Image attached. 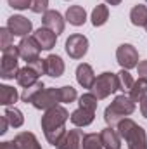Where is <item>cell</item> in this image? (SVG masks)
<instances>
[{
  "label": "cell",
  "instance_id": "obj_1",
  "mask_svg": "<svg viewBox=\"0 0 147 149\" xmlns=\"http://www.w3.org/2000/svg\"><path fill=\"white\" fill-rule=\"evenodd\" d=\"M116 130L121 135V139L126 142L128 149H147L146 130L133 120H130V118L121 120L116 125Z\"/></svg>",
  "mask_w": 147,
  "mask_h": 149
},
{
  "label": "cell",
  "instance_id": "obj_2",
  "mask_svg": "<svg viewBox=\"0 0 147 149\" xmlns=\"http://www.w3.org/2000/svg\"><path fill=\"white\" fill-rule=\"evenodd\" d=\"M133 111H135V102L130 99V95L121 94V95L114 97V101L111 102V106L106 108L104 120H106L107 127H114L121 120H125L126 116H130Z\"/></svg>",
  "mask_w": 147,
  "mask_h": 149
},
{
  "label": "cell",
  "instance_id": "obj_3",
  "mask_svg": "<svg viewBox=\"0 0 147 149\" xmlns=\"http://www.w3.org/2000/svg\"><path fill=\"white\" fill-rule=\"evenodd\" d=\"M71 116H69L68 109L62 108V106H55V108L47 109L45 114L42 116V130H43V134H50V132L64 128V125H66V121Z\"/></svg>",
  "mask_w": 147,
  "mask_h": 149
},
{
  "label": "cell",
  "instance_id": "obj_4",
  "mask_svg": "<svg viewBox=\"0 0 147 149\" xmlns=\"http://www.w3.org/2000/svg\"><path fill=\"white\" fill-rule=\"evenodd\" d=\"M116 90H119V87H118V76H116V73H109V71L99 74L95 78L94 87H92V94L99 101L109 97L111 94H114Z\"/></svg>",
  "mask_w": 147,
  "mask_h": 149
},
{
  "label": "cell",
  "instance_id": "obj_5",
  "mask_svg": "<svg viewBox=\"0 0 147 149\" xmlns=\"http://www.w3.org/2000/svg\"><path fill=\"white\" fill-rule=\"evenodd\" d=\"M19 49L17 45L9 47L7 50H2V68H0V76L3 80H12L17 76V63H19Z\"/></svg>",
  "mask_w": 147,
  "mask_h": 149
},
{
  "label": "cell",
  "instance_id": "obj_6",
  "mask_svg": "<svg viewBox=\"0 0 147 149\" xmlns=\"http://www.w3.org/2000/svg\"><path fill=\"white\" fill-rule=\"evenodd\" d=\"M116 59L123 70H132L139 66V52L132 43H121L116 50Z\"/></svg>",
  "mask_w": 147,
  "mask_h": 149
},
{
  "label": "cell",
  "instance_id": "obj_7",
  "mask_svg": "<svg viewBox=\"0 0 147 149\" xmlns=\"http://www.w3.org/2000/svg\"><path fill=\"white\" fill-rule=\"evenodd\" d=\"M59 102H61V90L55 88V87H52V88H43L37 97H35V101H33L31 104H33L37 109L47 111V109H50V108L59 106Z\"/></svg>",
  "mask_w": 147,
  "mask_h": 149
},
{
  "label": "cell",
  "instance_id": "obj_8",
  "mask_svg": "<svg viewBox=\"0 0 147 149\" xmlns=\"http://www.w3.org/2000/svg\"><path fill=\"white\" fill-rule=\"evenodd\" d=\"M88 50V38L85 35L74 33L66 40V52L71 59H81Z\"/></svg>",
  "mask_w": 147,
  "mask_h": 149
},
{
  "label": "cell",
  "instance_id": "obj_9",
  "mask_svg": "<svg viewBox=\"0 0 147 149\" xmlns=\"http://www.w3.org/2000/svg\"><path fill=\"white\" fill-rule=\"evenodd\" d=\"M17 49H19L21 59H24L26 64L31 63V61H35V59H38L40 57V50H42V47H40V43L37 42L35 37L21 38V42L17 43Z\"/></svg>",
  "mask_w": 147,
  "mask_h": 149
},
{
  "label": "cell",
  "instance_id": "obj_10",
  "mask_svg": "<svg viewBox=\"0 0 147 149\" xmlns=\"http://www.w3.org/2000/svg\"><path fill=\"white\" fill-rule=\"evenodd\" d=\"M7 28L12 31L14 37L24 38V37H28V33H31L33 24H31V21H30L28 17L16 14V16H10V17L7 19Z\"/></svg>",
  "mask_w": 147,
  "mask_h": 149
},
{
  "label": "cell",
  "instance_id": "obj_11",
  "mask_svg": "<svg viewBox=\"0 0 147 149\" xmlns=\"http://www.w3.org/2000/svg\"><path fill=\"white\" fill-rule=\"evenodd\" d=\"M83 137L85 134L78 128L66 132V135L61 139V142L55 146L57 149H83Z\"/></svg>",
  "mask_w": 147,
  "mask_h": 149
},
{
  "label": "cell",
  "instance_id": "obj_12",
  "mask_svg": "<svg viewBox=\"0 0 147 149\" xmlns=\"http://www.w3.org/2000/svg\"><path fill=\"white\" fill-rule=\"evenodd\" d=\"M42 23H43L45 28L52 30L57 37L64 31V17H62L61 12H57V10H47V12H43Z\"/></svg>",
  "mask_w": 147,
  "mask_h": 149
},
{
  "label": "cell",
  "instance_id": "obj_13",
  "mask_svg": "<svg viewBox=\"0 0 147 149\" xmlns=\"http://www.w3.org/2000/svg\"><path fill=\"white\" fill-rule=\"evenodd\" d=\"M64 70H66V66H64V61L61 56L50 54L45 57V74H49L52 78H59L64 74Z\"/></svg>",
  "mask_w": 147,
  "mask_h": 149
},
{
  "label": "cell",
  "instance_id": "obj_14",
  "mask_svg": "<svg viewBox=\"0 0 147 149\" xmlns=\"http://www.w3.org/2000/svg\"><path fill=\"white\" fill-rule=\"evenodd\" d=\"M76 81H78L83 88H90V90H92V87H94V83H95V73H94V70H92L90 64L81 63V64L76 68Z\"/></svg>",
  "mask_w": 147,
  "mask_h": 149
},
{
  "label": "cell",
  "instance_id": "obj_15",
  "mask_svg": "<svg viewBox=\"0 0 147 149\" xmlns=\"http://www.w3.org/2000/svg\"><path fill=\"white\" fill-rule=\"evenodd\" d=\"M33 37L37 38V42L40 43V47H42V50H50L54 45H55V42H57V35L52 31V30H49V28H38L37 31L33 33Z\"/></svg>",
  "mask_w": 147,
  "mask_h": 149
},
{
  "label": "cell",
  "instance_id": "obj_16",
  "mask_svg": "<svg viewBox=\"0 0 147 149\" xmlns=\"http://www.w3.org/2000/svg\"><path fill=\"white\" fill-rule=\"evenodd\" d=\"M101 139H102L104 149H121V135L114 127H106L101 132Z\"/></svg>",
  "mask_w": 147,
  "mask_h": 149
},
{
  "label": "cell",
  "instance_id": "obj_17",
  "mask_svg": "<svg viewBox=\"0 0 147 149\" xmlns=\"http://www.w3.org/2000/svg\"><path fill=\"white\" fill-rule=\"evenodd\" d=\"M38 76L40 74L30 66V64H26L24 68H21L19 71H17V76H16V80H17V83L23 87V88H28V87H31V85H35L38 81Z\"/></svg>",
  "mask_w": 147,
  "mask_h": 149
},
{
  "label": "cell",
  "instance_id": "obj_18",
  "mask_svg": "<svg viewBox=\"0 0 147 149\" xmlns=\"http://www.w3.org/2000/svg\"><path fill=\"white\" fill-rule=\"evenodd\" d=\"M14 142L17 144L19 149H42V146L38 144V139L31 132H19L14 137Z\"/></svg>",
  "mask_w": 147,
  "mask_h": 149
},
{
  "label": "cell",
  "instance_id": "obj_19",
  "mask_svg": "<svg viewBox=\"0 0 147 149\" xmlns=\"http://www.w3.org/2000/svg\"><path fill=\"white\" fill-rule=\"evenodd\" d=\"M95 118V113L88 111V109H83V108H78L76 111L71 113V123L74 127H88Z\"/></svg>",
  "mask_w": 147,
  "mask_h": 149
},
{
  "label": "cell",
  "instance_id": "obj_20",
  "mask_svg": "<svg viewBox=\"0 0 147 149\" xmlns=\"http://www.w3.org/2000/svg\"><path fill=\"white\" fill-rule=\"evenodd\" d=\"M66 21H69V24L73 26H81L87 21V12L81 5H71L66 10Z\"/></svg>",
  "mask_w": 147,
  "mask_h": 149
},
{
  "label": "cell",
  "instance_id": "obj_21",
  "mask_svg": "<svg viewBox=\"0 0 147 149\" xmlns=\"http://www.w3.org/2000/svg\"><path fill=\"white\" fill-rule=\"evenodd\" d=\"M130 21L133 26H147V5L139 3L130 10Z\"/></svg>",
  "mask_w": 147,
  "mask_h": 149
},
{
  "label": "cell",
  "instance_id": "obj_22",
  "mask_svg": "<svg viewBox=\"0 0 147 149\" xmlns=\"http://www.w3.org/2000/svg\"><path fill=\"white\" fill-rule=\"evenodd\" d=\"M90 19H92V24H94V26H102V24H106L107 19H109V9H107V5L99 3V5L92 10Z\"/></svg>",
  "mask_w": 147,
  "mask_h": 149
},
{
  "label": "cell",
  "instance_id": "obj_23",
  "mask_svg": "<svg viewBox=\"0 0 147 149\" xmlns=\"http://www.w3.org/2000/svg\"><path fill=\"white\" fill-rule=\"evenodd\" d=\"M19 94L14 87L10 85H0V104L2 106H10L17 101Z\"/></svg>",
  "mask_w": 147,
  "mask_h": 149
},
{
  "label": "cell",
  "instance_id": "obj_24",
  "mask_svg": "<svg viewBox=\"0 0 147 149\" xmlns=\"http://www.w3.org/2000/svg\"><path fill=\"white\" fill-rule=\"evenodd\" d=\"M146 95H147V80L139 78V80L133 83L132 90H130V99H132L133 102H140Z\"/></svg>",
  "mask_w": 147,
  "mask_h": 149
},
{
  "label": "cell",
  "instance_id": "obj_25",
  "mask_svg": "<svg viewBox=\"0 0 147 149\" xmlns=\"http://www.w3.org/2000/svg\"><path fill=\"white\" fill-rule=\"evenodd\" d=\"M116 76H118V87H119V90H123L125 94L130 92L135 81H133L132 74L128 73V70H121L119 73H116Z\"/></svg>",
  "mask_w": 147,
  "mask_h": 149
},
{
  "label": "cell",
  "instance_id": "obj_26",
  "mask_svg": "<svg viewBox=\"0 0 147 149\" xmlns=\"http://www.w3.org/2000/svg\"><path fill=\"white\" fill-rule=\"evenodd\" d=\"M43 88H45L43 81H37L35 85H31V87H28V88H24V90H23L21 99H23L24 102H33V101H35V97H37Z\"/></svg>",
  "mask_w": 147,
  "mask_h": 149
},
{
  "label": "cell",
  "instance_id": "obj_27",
  "mask_svg": "<svg viewBox=\"0 0 147 149\" xmlns=\"http://www.w3.org/2000/svg\"><path fill=\"white\" fill-rule=\"evenodd\" d=\"M5 118L9 120V123H10V127H14V128H19L23 123H24V116H23V113L19 111L17 108H9V109H5Z\"/></svg>",
  "mask_w": 147,
  "mask_h": 149
},
{
  "label": "cell",
  "instance_id": "obj_28",
  "mask_svg": "<svg viewBox=\"0 0 147 149\" xmlns=\"http://www.w3.org/2000/svg\"><path fill=\"white\" fill-rule=\"evenodd\" d=\"M80 108H83V109H88V111H97V106H99V99L92 94V92H87V94H83L81 97H80Z\"/></svg>",
  "mask_w": 147,
  "mask_h": 149
},
{
  "label": "cell",
  "instance_id": "obj_29",
  "mask_svg": "<svg viewBox=\"0 0 147 149\" xmlns=\"http://www.w3.org/2000/svg\"><path fill=\"white\" fill-rule=\"evenodd\" d=\"M83 149H104L101 134H85V137H83Z\"/></svg>",
  "mask_w": 147,
  "mask_h": 149
},
{
  "label": "cell",
  "instance_id": "obj_30",
  "mask_svg": "<svg viewBox=\"0 0 147 149\" xmlns=\"http://www.w3.org/2000/svg\"><path fill=\"white\" fill-rule=\"evenodd\" d=\"M61 90V102L68 104V102H74L78 94H76V88H73L71 85H64V87H59Z\"/></svg>",
  "mask_w": 147,
  "mask_h": 149
},
{
  "label": "cell",
  "instance_id": "obj_31",
  "mask_svg": "<svg viewBox=\"0 0 147 149\" xmlns=\"http://www.w3.org/2000/svg\"><path fill=\"white\" fill-rule=\"evenodd\" d=\"M12 40H14V35L7 26L0 28V49L2 50H7L9 47H12Z\"/></svg>",
  "mask_w": 147,
  "mask_h": 149
},
{
  "label": "cell",
  "instance_id": "obj_32",
  "mask_svg": "<svg viewBox=\"0 0 147 149\" xmlns=\"http://www.w3.org/2000/svg\"><path fill=\"white\" fill-rule=\"evenodd\" d=\"M47 7H49V0H31V10L35 14H42V12H47Z\"/></svg>",
  "mask_w": 147,
  "mask_h": 149
},
{
  "label": "cell",
  "instance_id": "obj_33",
  "mask_svg": "<svg viewBox=\"0 0 147 149\" xmlns=\"http://www.w3.org/2000/svg\"><path fill=\"white\" fill-rule=\"evenodd\" d=\"M9 5L17 10H24L28 7H31V0H9Z\"/></svg>",
  "mask_w": 147,
  "mask_h": 149
},
{
  "label": "cell",
  "instance_id": "obj_34",
  "mask_svg": "<svg viewBox=\"0 0 147 149\" xmlns=\"http://www.w3.org/2000/svg\"><path fill=\"white\" fill-rule=\"evenodd\" d=\"M137 74H139V78L147 80V61H140V63H139V66H137Z\"/></svg>",
  "mask_w": 147,
  "mask_h": 149
},
{
  "label": "cell",
  "instance_id": "obj_35",
  "mask_svg": "<svg viewBox=\"0 0 147 149\" xmlns=\"http://www.w3.org/2000/svg\"><path fill=\"white\" fill-rule=\"evenodd\" d=\"M0 149H19V148H17V144L14 141H3L0 144Z\"/></svg>",
  "mask_w": 147,
  "mask_h": 149
},
{
  "label": "cell",
  "instance_id": "obj_36",
  "mask_svg": "<svg viewBox=\"0 0 147 149\" xmlns=\"http://www.w3.org/2000/svg\"><path fill=\"white\" fill-rule=\"evenodd\" d=\"M9 125H10V123H9V120L5 118V114H3V116L0 118V134H5V132H7V127H9Z\"/></svg>",
  "mask_w": 147,
  "mask_h": 149
},
{
  "label": "cell",
  "instance_id": "obj_37",
  "mask_svg": "<svg viewBox=\"0 0 147 149\" xmlns=\"http://www.w3.org/2000/svg\"><path fill=\"white\" fill-rule=\"evenodd\" d=\"M140 113H142L144 118H147V95L140 101Z\"/></svg>",
  "mask_w": 147,
  "mask_h": 149
},
{
  "label": "cell",
  "instance_id": "obj_38",
  "mask_svg": "<svg viewBox=\"0 0 147 149\" xmlns=\"http://www.w3.org/2000/svg\"><path fill=\"white\" fill-rule=\"evenodd\" d=\"M106 2H107L109 5H119V3H121V0H106Z\"/></svg>",
  "mask_w": 147,
  "mask_h": 149
},
{
  "label": "cell",
  "instance_id": "obj_39",
  "mask_svg": "<svg viewBox=\"0 0 147 149\" xmlns=\"http://www.w3.org/2000/svg\"><path fill=\"white\" fill-rule=\"evenodd\" d=\"M146 30H147V26H146Z\"/></svg>",
  "mask_w": 147,
  "mask_h": 149
}]
</instances>
